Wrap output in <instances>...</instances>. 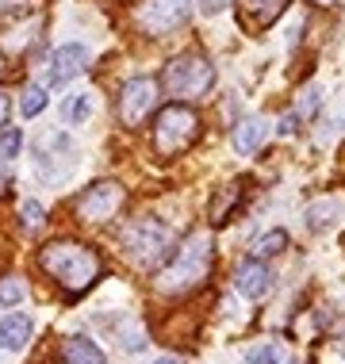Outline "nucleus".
I'll list each match as a JSON object with an SVG mask.
<instances>
[{
    "label": "nucleus",
    "mask_w": 345,
    "mask_h": 364,
    "mask_svg": "<svg viewBox=\"0 0 345 364\" xmlns=\"http://www.w3.org/2000/svg\"><path fill=\"white\" fill-rule=\"evenodd\" d=\"M292 364H295V360H292Z\"/></svg>",
    "instance_id": "7c9ffc66"
},
{
    "label": "nucleus",
    "mask_w": 345,
    "mask_h": 364,
    "mask_svg": "<svg viewBox=\"0 0 345 364\" xmlns=\"http://www.w3.org/2000/svg\"><path fill=\"white\" fill-rule=\"evenodd\" d=\"M154 104H157V81L154 77H134V81H127L123 96H120L123 127H142L146 115L154 112Z\"/></svg>",
    "instance_id": "6e6552de"
},
{
    "label": "nucleus",
    "mask_w": 345,
    "mask_h": 364,
    "mask_svg": "<svg viewBox=\"0 0 345 364\" xmlns=\"http://www.w3.org/2000/svg\"><path fill=\"white\" fill-rule=\"evenodd\" d=\"M238 196H242V188L238 184H230V192H223L219 200H215V208H211V223H226V211L238 203Z\"/></svg>",
    "instance_id": "4be33fe9"
},
{
    "label": "nucleus",
    "mask_w": 345,
    "mask_h": 364,
    "mask_svg": "<svg viewBox=\"0 0 345 364\" xmlns=\"http://www.w3.org/2000/svg\"><path fill=\"white\" fill-rule=\"evenodd\" d=\"M23 295H27V284L19 277H4V280H0V307H16Z\"/></svg>",
    "instance_id": "aec40b11"
},
{
    "label": "nucleus",
    "mask_w": 345,
    "mask_h": 364,
    "mask_svg": "<svg viewBox=\"0 0 345 364\" xmlns=\"http://www.w3.org/2000/svg\"><path fill=\"white\" fill-rule=\"evenodd\" d=\"M234 288H238L245 299H265V295L272 291V269L261 257L242 261L238 272H234Z\"/></svg>",
    "instance_id": "9d476101"
},
{
    "label": "nucleus",
    "mask_w": 345,
    "mask_h": 364,
    "mask_svg": "<svg viewBox=\"0 0 345 364\" xmlns=\"http://www.w3.org/2000/svg\"><path fill=\"white\" fill-rule=\"evenodd\" d=\"M85 70H88V46H81V43L58 46L51 54V62H46V88H62L73 77H81Z\"/></svg>",
    "instance_id": "1a4fd4ad"
},
{
    "label": "nucleus",
    "mask_w": 345,
    "mask_h": 364,
    "mask_svg": "<svg viewBox=\"0 0 345 364\" xmlns=\"http://www.w3.org/2000/svg\"><path fill=\"white\" fill-rule=\"evenodd\" d=\"M169 242H173L169 223L154 219V215H138V219H131L120 234L123 257L131 264H138V269H154V264L169 253Z\"/></svg>",
    "instance_id": "7ed1b4c3"
},
{
    "label": "nucleus",
    "mask_w": 345,
    "mask_h": 364,
    "mask_svg": "<svg viewBox=\"0 0 345 364\" xmlns=\"http://www.w3.org/2000/svg\"><path fill=\"white\" fill-rule=\"evenodd\" d=\"M189 19H192V0H142L134 8V23L154 38L181 31Z\"/></svg>",
    "instance_id": "423d86ee"
},
{
    "label": "nucleus",
    "mask_w": 345,
    "mask_h": 364,
    "mask_svg": "<svg viewBox=\"0 0 345 364\" xmlns=\"http://www.w3.org/2000/svg\"><path fill=\"white\" fill-rule=\"evenodd\" d=\"M288 4H292V0H238L242 23L253 27V31H265V27H272L276 19H280V12Z\"/></svg>",
    "instance_id": "9b49d317"
},
{
    "label": "nucleus",
    "mask_w": 345,
    "mask_h": 364,
    "mask_svg": "<svg viewBox=\"0 0 345 364\" xmlns=\"http://www.w3.org/2000/svg\"><path fill=\"white\" fill-rule=\"evenodd\" d=\"M43 0H0V19L4 16H31Z\"/></svg>",
    "instance_id": "5701e85b"
},
{
    "label": "nucleus",
    "mask_w": 345,
    "mask_h": 364,
    "mask_svg": "<svg viewBox=\"0 0 345 364\" xmlns=\"http://www.w3.org/2000/svg\"><path fill=\"white\" fill-rule=\"evenodd\" d=\"M92 107H96V100H92V92H73L65 100V107H62V115H65V123H73V127H81L88 115H92Z\"/></svg>",
    "instance_id": "2eb2a0df"
},
{
    "label": "nucleus",
    "mask_w": 345,
    "mask_h": 364,
    "mask_svg": "<svg viewBox=\"0 0 345 364\" xmlns=\"http://www.w3.org/2000/svg\"><path fill=\"white\" fill-rule=\"evenodd\" d=\"M65 360L69 364H107V357H104V349L96 346V341H88V338H69L65 341Z\"/></svg>",
    "instance_id": "4468645a"
},
{
    "label": "nucleus",
    "mask_w": 345,
    "mask_h": 364,
    "mask_svg": "<svg viewBox=\"0 0 345 364\" xmlns=\"http://www.w3.org/2000/svg\"><path fill=\"white\" fill-rule=\"evenodd\" d=\"M245 364H280V349H276L272 341H265V346H258L245 357Z\"/></svg>",
    "instance_id": "b1692460"
},
{
    "label": "nucleus",
    "mask_w": 345,
    "mask_h": 364,
    "mask_svg": "<svg viewBox=\"0 0 345 364\" xmlns=\"http://www.w3.org/2000/svg\"><path fill=\"white\" fill-rule=\"evenodd\" d=\"M295 127H299V112H292V115H284V119H280V127H276V131H280V134H292V131H295Z\"/></svg>",
    "instance_id": "bb28decb"
},
{
    "label": "nucleus",
    "mask_w": 345,
    "mask_h": 364,
    "mask_svg": "<svg viewBox=\"0 0 345 364\" xmlns=\"http://www.w3.org/2000/svg\"><path fill=\"white\" fill-rule=\"evenodd\" d=\"M123 200H127V192L120 188V184H115V181H100V184H92V188H85L81 196H77L73 215L81 223L100 226V223H107L115 211L123 208Z\"/></svg>",
    "instance_id": "0eeeda50"
},
{
    "label": "nucleus",
    "mask_w": 345,
    "mask_h": 364,
    "mask_svg": "<svg viewBox=\"0 0 345 364\" xmlns=\"http://www.w3.org/2000/svg\"><path fill=\"white\" fill-rule=\"evenodd\" d=\"M211 261H215V250H211V238L203 230L189 234L181 242V250L173 253V261L157 272V291L161 295H184L192 288L211 277Z\"/></svg>",
    "instance_id": "f03ea898"
},
{
    "label": "nucleus",
    "mask_w": 345,
    "mask_h": 364,
    "mask_svg": "<svg viewBox=\"0 0 345 364\" xmlns=\"http://www.w3.org/2000/svg\"><path fill=\"white\" fill-rule=\"evenodd\" d=\"M341 211V203L338 200H322V203H314V208H307V226L311 230H327V226L334 223L330 215H338Z\"/></svg>",
    "instance_id": "a211bd4d"
},
{
    "label": "nucleus",
    "mask_w": 345,
    "mask_h": 364,
    "mask_svg": "<svg viewBox=\"0 0 345 364\" xmlns=\"http://www.w3.org/2000/svg\"><path fill=\"white\" fill-rule=\"evenodd\" d=\"M196 4H200V12L203 16H219L226 4H230V0H196Z\"/></svg>",
    "instance_id": "393cba45"
},
{
    "label": "nucleus",
    "mask_w": 345,
    "mask_h": 364,
    "mask_svg": "<svg viewBox=\"0 0 345 364\" xmlns=\"http://www.w3.org/2000/svg\"><path fill=\"white\" fill-rule=\"evenodd\" d=\"M265 139H269V123L261 119V115H250V119H242L234 127V150L238 154H258Z\"/></svg>",
    "instance_id": "ddd939ff"
},
{
    "label": "nucleus",
    "mask_w": 345,
    "mask_h": 364,
    "mask_svg": "<svg viewBox=\"0 0 345 364\" xmlns=\"http://www.w3.org/2000/svg\"><path fill=\"white\" fill-rule=\"evenodd\" d=\"M154 364H184V360H176V357H161V360H154Z\"/></svg>",
    "instance_id": "c85d7f7f"
},
{
    "label": "nucleus",
    "mask_w": 345,
    "mask_h": 364,
    "mask_svg": "<svg viewBox=\"0 0 345 364\" xmlns=\"http://www.w3.org/2000/svg\"><path fill=\"white\" fill-rule=\"evenodd\" d=\"M19 150H23V131L19 127H0V161L19 157Z\"/></svg>",
    "instance_id": "6ab92c4d"
},
{
    "label": "nucleus",
    "mask_w": 345,
    "mask_h": 364,
    "mask_svg": "<svg viewBox=\"0 0 345 364\" xmlns=\"http://www.w3.org/2000/svg\"><path fill=\"white\" fill-rule=\"evenodd\" d=\"M38 264H43V272H51V280L58 288H65L69 295H81L100 280V257H96V250H88L85 242H73V238L43 245V250H38Z\"/></svg>",
    "instance_id": "f257e3e1"
},
{
    "label": "nucleus",
    "mask_w": 345,
    "mask_h": 364,
    "mask_svg": "<svg viewBox=\"0 0 345 364\" xmlns=\"http://www.w3.org/2000/svg\"><path fill=\"white\" fill-rule=\"evenodd\" d=\"M211 85H215V65L196 50L173 58V62L165 65V88H169V96L200 100L203 92H211Z\"/></svg>",
    "instance_id": "39448f33"
},
{
    "label": "nucleus",
    "mask_w": 345,
    "mask_h": 364,
    "mask_svg": "<svg viewBox=\"0 0 345 364\" xmlns=\"http://www.w3.org/2000/svg\"><path fill=\"white\" fill-rule=\"evenodd\" d=\"M0 73H4V62H0Z\"/></svg>",
    "instance_id": "c756f323"
},
{
    "label": "nucleus",
    "mask_w": 345,
    "mask_h": 364,
    "mask_svg": "<svg viewBox=\"0 0 345 364\" xmlns=\"http://www.w3.org/2000/svg\"><path fill=\"white\" fill-rule=\"evenodd\" d=\"M43 107H46V88L43 85H27L23 92H19V112H23L27 119H35Z\"/></svg>",
    "instance_id": "f3484780"
},
{
    "label": "nucleus",
    "mask_w": 345,
    "mask_h": 364,
    "mask_svg": "<svg viewBox=\"0 0 345 364\" xmlns=\"http://www.w3.org/2000/svg\"><path fill=\"white\" fill-rule=\"evenodd\" d=\"M31 314H8V318H0V349L4 353H19L31 341Z\"/></svg>",
    "instance_id": "f8f14e48"
},
{
    "label": "nucleus",
    "mask_w": 345,
    "mask_h": 364,
    "mask_svg": "<svg viewBox=\"0 0 345 364\" xmlns=\"http://www.w3.org/2000/svg\"><path fill=\"white\" fill-rule=\"evenodd\" d=\"M4 119H8V96L0 92V127H4Z\"/></svg>",
    "instance_id": "cd10ccee"
},
{
    "label": "nucleus",
    "mask_w": 345,
    "mask_h": 364,
    "mask_svg": "<svg viewBox=\"0 0 345 364\" xmlns=\"http://www.w3.org/2000/svg\"><path fill=\"white\" fill-rule=\"evenodd\" d=\"M200 139V115L184 104H169L154 119V150L161 157H176Z\"/></svg>",
    "instance_id": "20e7f679"
},
{
    "label": "nucleus",
    "mask_w": 345,
    "mask_h": 364,
    "mask_svg": "<svg viewBox=\"0 0 345 364\" xmlns=\"http://www.w3.org/2000/svg\"><path fill=\"white\" fill-rule=\"evenodd\" d=\"M19 219H23L27 230H43V223H46V211H43V203H35V200H23L19 203Z\"/></svg>",
    "instance_id": "412c9836"
},
{
    "label": "nucleus",
    "mask_w": 345,
    "mask_h": 364,
    "mask_svg": "<svg viewBox=\"0 0 345 364\" xmlns=\"http://www.w3.org/2000/svg\"><path fill=\"white\" fill-rule=\"evenodd\" d=\"M288 250V230H269V234H261L258 242H253V257H276V253H284Z\"/></svg>",
    "instance_id": "dca6fc26"
},
{
    "label": "nucleus",
    "mask_w": 345,
    "mask_h": 364,
    "mask_svg": "<svg viewBox=\"0 0 345 364\" xmlns=\"http://www.w3.org/2000/svg\"><path fill=\"white\" fill-rule=\"evenodd\" d=\"M314 107H319V92H314V88H307V92H303V104H299V115H311Z\"/></svg>",
    "instance_id": "a878e982"
}]
</instances>
